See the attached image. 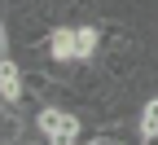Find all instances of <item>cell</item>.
I'll return each mask as SVG.
<instances>
[{
    "label": "cell",
    "mask_w": 158,
    "mask_h": 145,
    "mask_svg": "<svg viewBox=\"0 0 158 145\" xmlns=\"http://www.w3.org/2000/svg\"><path fill=\"white\" fill-rule=\"evenodd\" d=\"M35 123H40V132H44V141H53V145H75L84 136V128H88V119L79 110L57 106V101H44V106L35 110Z\"/></svg>",
    "instance_id": "obj_1"
},
{
    "label": "cell",
    "mask_w": 158,
    "mask_h": 145,
    "mask_svg": "<svg viewBox=\"0 0 158 145\" xmlns=\"http://www.w3.org/2000/svg\"><path fill=\"white\" fill-rule=\"evenodd\" d=\"M22 97H27V88H22V62H18L13 53H5L0 57V101H5V106H18Z\"/></svg>",
    "instance_id": "obj_2"
},
{
    "label": "cell",
    "mask_w": 158,
    "mask_h": 145,
    "mask_svg": "<svg viewBox=\"0 0 158 145\" xmlns=\"http://www.w3.org/2000/svg\"><path fill=\"white\" fill-rule=\"evenodd\" d=\"M101 57V22H75V62Z\"/></svg>",
    "instance_id": "obj_3"
},
{
    "label": "cell",
    "mask_w": 158,
    "mask_h": 145,
    "mask_svg": "<svg viewBox=\"0 0 158 145\" xmlns=\"http://www.w3.org/2000/svg\"><path fill=\"white\" fill-rule=\"evenodd\" d=\"M48 53L57 62H75V22H57L48 31Z\"/></svg>",
    "instance_id": "obj_4"
}]
</instances>
